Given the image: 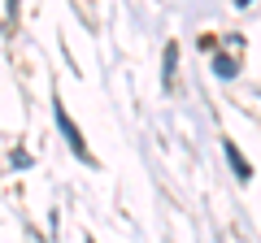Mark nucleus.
Wrapping results in <instances>:
<instances>
[{
	"label": "nucleus",
	"mask_w": 261,
	"mask_h": 243,
	"mask_svg": "<svg viewBox=\"0 0 261 243\" xmlns=\"http://www.w3.org/2000/svg\"><path fill=\"white\" fill-rule=\"evenodd\" d=\"M222 152H226V161H231V165H235V178H240V183H248V178H252V165H248V161H244V152L235 148L231 139H222Z\"/></svg>",
	"instance_id": "obj_3"
},
{
	"label": "nucleus",
	"mask_w": 261,
	"mask_h": 243,
	"mask_svg": "<svg viewBox=\"0 0 261 243\" xmlns=\"http://www.w3.org/2000/svg\"><path fill=\"white\" fill-rule=\"evenodd\" d=\"M53 117H57V126H61V135H65V143H70V152H74L79 161H87V165H96V157L87 152V143H83V135H79V126L70 122V113H65L61 104H53Z\"/></svg>",
	"instance_id": "obj_2"
},
{
	"label": "nucleus",
	"mask_w": 261,
	"mask_h": 243,
	"mask_svg": "<svg viewBox=\"0 0 261 243\" xmlns=\"http://www.w3.org/2000/svg\"><path fill=\"white\" fill-rule=\"evenodd\" d=\"M174 70H178V44H166V66H161V83H166V92H174Z\"/></svg>",
	"instance_id": "obj_4"
},
{
	"label": "nucleus",
	"mask_w": 261,
	"mask_h": 243,
	"mask_svg": "<svg viewBox=\"0 0 261 243\" xmlns=\"http://www.w3.org/2000/svg\"><path fill=\"white\" fill-rule=\"evenodd\" d=\"M244 48H248V44H244V35H226V48L214 56V74H218V78H235V74H240Z\"/></svg>",
	"instance_id": "obj_1"
},
{
	"label": "nucleus",
	"mask_w": 261,
	"mask_h": 243,
	"mask_svg": "<svg viewBox=\"0 0 261 243\" xmlns=\"http://www.w3.org/2000/svg\"><path fill=\"white\" fill-rule=\"evenodd\" d=\"M9 161H13V169H27V165H31L27 152H9Z\"/></svg>",
	"instance_id": "obj_5"
}]
</instances>
